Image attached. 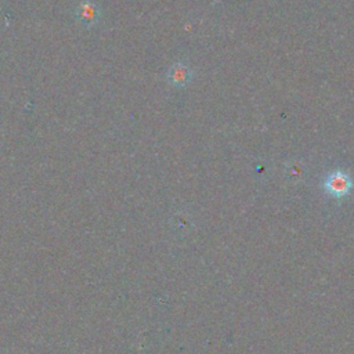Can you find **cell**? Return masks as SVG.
I'll list each match as a JSON object with an SVG mask.
<instances>
[{"label":"cell","instance_id":"obj_1","mask_svg":"<svg viewBox=\"0 0 354 354\" xmlns=\"http://www.w3.org/2000/svg\"><path fill=\"white\" fill-rule=\"evenodd\" d=\"M350 178L343 173H332L326 178V189L333 195H344L350 189Z\"/></svg>","mask_w":354,"mask_h":354},{"label":"cell","instance_id":"obj_2","mask_svg":"<svg viewBox=\"0 0 354 354\" xmlns=\"http://www.w3.org/2000/svg\"><path fill=\"white\" fill-rule=\"evenodd\" d=\"M169 79L174 86H184L189 80V71L184 65H174L170 69Z\"/></svg>","mask_w":354,"mask_h":354},{"label":"cell","instance_id":"obj_3","mask_svg":"<svg viewBox=\"0 0 354 354\" xmlns=\"http://www.w3.org/2000/svg\"><path fill=\"white\" fill-rule=\"evenodd\" d=\"M80 14H82V17L86 19V21H93V18H94V14H95V8H93V6L91 4H83L82 7H80Z\"/></svg>","mask_w":354,"mask_h":354}]
</instances>
